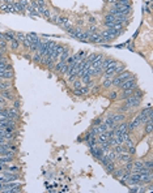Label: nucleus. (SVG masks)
Returning a JSON list of instances; mask_svg holds the SVG:
<instances>
[{"label":"nucleus","mask_w":153,"mask_h":193,"mask_svg":"<svg viewBox=\"0 0 153 193\" xmlns=\"http://www.w3.org/2000/svg\"><path fill=\"white\" fill-rule=\"evenodd\" d=\"M5 171H8V172H18V167H17V166L7 167V170H5Z\"/></svg>","instance_id":"26"},{"label":"nucleus","mask_w":153,"mask_h":193,"mask_svg":"<svg viewBox=\"0 0 153 193\" xmlns=\"http://www.w3.org/2000/svg\"><path fill=\"white\" fill-rule=\"evenodd\" d=\"M41 43H42V41H41V39H37V41H34L32 44H30L29 50L30 51H33V52H37L38 48H39V46H41Z\"/></svg>","instance_id":"10"},{"label":"nucleus","mask_w":153,"mask_h":193,"mask_svg":"<svg viewBox=\"0 0 153 193\" xmlns=\"http://www.w3.org/2000/svg\"><path fill=\"white\" fill-rule=\"evenodd\" d=\"M18 47H20V42H18L17 39H12V41H11V48H12L13 51H16V50H18Z\"/></svg>","instance_id":"19"},{"label":"nucleus","mask_w":153,"mask_h":193,"mask_svg":"<svg viewBox=\"0 0 153 193\" xmlns=\"http://www.w3.org/2000/svg\"><path fill=\"white\" fill-rule=\"evenodd\" d=\"M7 142H8V141L4 138V137L0 136V145H4V144H7Z\"/></svg>","instance_id":"33"},{"label":"nucleus","mask_w":153,"mask_h":193,"mask_svg":"<svg viewBox=\"0 0 153 193\" xmlns=\"http://www.w3.org/2000/svg\"><path fill=\"white\" fill-rule=\"evenodd\" d=\"M8 67H9V65H8V61L5 60L4 58L0 59V68H8Z\"/></svg>","instance_id":"25"},{"label":"nucleus","mask_w":153,"mask_h":193,"mask_svg":"<svg viewBox=\"0 0 153 193\" xmlns=\"http://www.w3.org/2000/svg\"><path fill=\"white\" fill-rule=\"evenodd\" d=\"M130 110H131V108H128L126 105H123V106L121 107V111H123V112H127V111H130Z\"/></svg>","instance_id":"32"},{"label":"nucleus","mask_w":153,"mask_h":193,"mask_svg":"<svg viewBox=\"0 0 153 193\" xmlns=\"http://www.w3.org/2000/svg\"><path fill=\"white\" fill-rule=\"evenodd\" d=\"M111 116H113L115 124H119V123L124 121V115H123V114H115V115H111Z\"/></svg>","instance_id":"13"},{"label":"nucleus","mask_w":153,"mask_h":193,"mask_svg":"<svg viewBox=\"0 0 153 193\" xmlns=\"http://www.w3.org/2000/svg\"><path fill=\"white\" fill-rule=\"evenodd\" d=\"M42 16H44L46 18H50V17H51V12H50L49 9H46V8H44L43 12H42Z\"/></svg>","instance_id":"28"},{"label":"nucleus","mask_w":153,"mask_h":193,"mask_svg":"<svg viewBox=\"0 0 153 193\" xmlns=\"http://www.w3.org/2000/svg\"><path fill=\"white\" fill-rule=\"evenodd\" d=\"M17 107H20V103L16 100V102H15V108H17Z\"/></svg>","instance_id":"35"},{"label":"nucleus","mask_w":153,"mask_h":193,"mask_svg":"<svg viewBox=\"0 0 153 193\" xmlns=\"http://www.w3.org/2000/svg\"><path fill=\"white\" fill-rule=\"evenodd\" d=\"M144 125H145V133L147 135H151L152 133V120H148Z\"/></svg>","instance_id":"20"},{"label":"nucleus","mask_w":153,"mask_h":193,"mask_svg":"<svg viewBox=\"0 0 153 193\" xmlns=\"http://www.w3.org/2000/svg\"><path fill=\"white\" fill-rule=\"evenodd\" d=\"M131 77H132V74H131V72H128V71L123 72V73H119V74H116V76H114L113 85L114 86H121L122 82H124L126 80H128V78H131Z\"/></svg>","instance_id":"1"},{"label":"nucleus","mask_w":153,"mask_h":193,"mask_svg":"<svg viewBox=\"0 0 153 193\" xmlns=\"http://www.w3.org/2000/svg\"><path fill=\"white\" fill-rule=\"evenodd\" d=\"M107 3L110 5H115V4H118V0H107Z\"/></svg>","instance_id":"34"},{"label":"nucleus","mask_w":153,"mask_h":193,"mask_svg":"<svg viewBox=\"0 0 153 193\" xmlns=\"http://www.w3.org/2000/svg\"><path fill=\"white\" fill-rule=\"evenodd\" d=\"M18 179L17 172H8L4 171V174L0 176V183H8V181H15Z\"/></svg>","instance_id":"2"},{"label":"nucleus","mask_w":153,"mask_h":193,"mask_svg":"<svg viewBox=\"0 0 153 193\" xmlns=\"http://www.w3.org/2000/svg\"><path fill=\"white\" fill-rule=\"evenodd\" d=\"M133 97H136V98H139V99H141V97H143V91L141 90H137V91H133V94H132Z\"/></svg>","instance_id":"29"},{"label":"nucleus","mask_w":153,"mask_h":193,"mask_svg":"<svg viewBox=\"0 0 153 193\" xmlns=\"http://www.w3.org/2000/svg\"><path fill=\"white\" fill-rule=\"evenodd\" d=\"M1 11L4 13H11V12H15L13 11V4H9V3H7V4L1 5Z\"/></svg>","instance_id":"12"},{"label":"nucleus","mask_w":153,"mask_h":193,"mask_svg":"<svg viewBox=\"0 0 153 193\" xmlns=\"http://www.w3.org/2000/svg\"><path fill=\"white\" fill-rule=\"evenodd\" d=\"M140 103H141V99H139V98H136V97H128V98H126L124 99V105L127 106L128 108H136V107H139L140 106Z\"/></svg>","instance_id":"3"},{"label":"nucleus","mask_w":153,"mask_h":193,"mask_svg":"<svg viewBox=\"0 0 153 193\" xmlns=\"http://www.w3.org/2000/svg\"><path fill=\"white\" fill-rule=\"evenodd\" d=\"M105 167H106L107 172H110V174H113V171L115 170V164H114V162H109V163L105 164Z\"/></svg>","instance_id":"21"},{"label":"nucleus","mask_w":153,"mask_h":193,"mask_svg":"<svg viewBox=\"0 0 153 193\" xmlns=\"http://www.w3.org/2000/svg\"><path fill=\"white\" fill-rule=\"evenodd\" d=\"M115 63H116V61H114L113 59H105V60H104V63H102V67H104V71H105V69H107V68H109V67H111V65H113V64H115Z\"/></svg>","instance_id":"14"},{"label":"nucleus","mask_w":153,"mask_h":193,"mask_svg":"<svg viewBox=\"0 0 153 193\" xmlns=\"http://www.w3.org/2000/svg\"><path fill=\"white\" fill-rule=\"evenodd\" d=\"M105 157L107 158V161L109 162H114L115 161V158H116V153L114 152V150L113 152H111V150H107V152L105 153Z\"/></svg>","instance_id":"11"},{"label":"nucleus","mask_w":153,"mask_h":193,"mask_svg":"<svg viewBox=\"0 0 153 193\" xmlns=\"http://www.w3.org/2000/svg\"><path fill=\"white\" fill-rule=\"evenodd\" d=\"M0 93H1V95L4 97L5 99H11V100H12V99H15V97L12 95V93H11V91H8L7 89H4V90H1V91H0Z\"/></svg>","instance_id":"16"},{"label":"nucleus","mask_w":153,"mask_h":193,"mask_svg":"<svg viewBox=\"0 0 153 193\" xmlns=\"http://www.w3.org/2000/svg\"><path fill=\"white\" fill-rule=\"evenodd\" d=\"M113 78L114 77H104V88L109 89L110 86H113Z\"/></svg>","instance_id":"15"},{"label":"nucleus","mask_w":153,"mask_h":193,"mask_svg":"<svg viewBox=\"0 0 153 193\" xmlns=\"http://www.w3.org/2000/svg\"><path fill=\"white\" fill-rule=\"evenodd\" d=\"M69 55H71V48L69 47H64L62 51V54H60L59 59H58V61H66L67 59L69 58Z\"/></svg>","instance_id":"5"},{"label":"nucleus","mask_w":153,"mask_h":193,"mask_svg":"<svg viewBox=\"0 0 153 193\" xmlns=\"http://www.w3.org/2000/svg\"><path fill=\"white\" fill-rule=\"evenodd\" d=\"M42 60H43V55H41L39 52H34V56H33V61L34 63H42Z\"/></svg>","instance_id":"17"},{"label":"nucleus","mask_w":153,"mask_h":193,"mask_svg":"<svg viewBox=\"0 0 153 193\" xmlns=\"http://www.w3.org/2000/svg\"><path fill=\"white\" fill-rule=\"evenodd\" d=\"M33 43V41L32 39H30L29 37H27V35H25V38H24V41H22V44H24L25 47H26V48H29L30 47V44Z\"/></svg>","instance_id":"22"},{"label":"nucleus","mask_w":153,"mask_h":193,"mask_svg":"<svg viewBox=\"0 0 153 193\" xmlns=\"http://www.w3.org/2000/svg\"><path fill=\"white\" fill-rule=\"evenodd\" d=\"M116 158L121 161V163H127V162H131V154H126V153H122V154H116Z\"/></svg>","instance_id":"6"},{"label":"nucleus","mask_w":153,"mask_h":193,"mask_svg":"<svg viewBox=\"0 0 153 193\" xmlns=\"http://www.w3.org/2000/svg\"><path fill=\"white\" fill-rule=\"evenodd\" d=\"M101 123H102V117H98V119H96L93 121V125H94V127H97V125H99Z\"/></svg>","instance_id":"30"},{"label":"nucleus","mask_w":153,"mask_h":193,"mask_svg":"<svg viewBox=\"0 0 153 193\" xmlns=\"http://www.w3.org/2000/svg\"><path fill=\"white\" fill-rule=\"evenodd\" d=\"M72 84H73L75 89H79V88H81V86H82V82H81V80H80V78H76V80H75Z\"/></svg>","instance_id":"24"},{"label":"nucleus","mask_w":153,"mask_h":193,"mask_svg":"<svg viewBox=\"0 0 153 193\" xmlns=\"http://www.w3.org/2000/svg\"><path fill=\"white\" fill-rule=\"evenodd\" d=\"M113 174H114V176H116V178H122V175L124 174L123 167H122V168H119V170H114Z\"/></svg>","instance_id":"23"},{"label":"nucleus","mask_w":153,"mask_h":193,"mask_svg":"<svg viewBox=\"0 0 153 193\" xmlns=\"http://www.w3.org/2000/svg\"><path fill=\"white\" fill-rule=\"evenodd\" d=\"M133 94V89H126V90H122V93L118 95V98H121V99H126V98L131 97Z\"/></svg>","instance_id":"8"},{"label":"nucleus","mask_w":153,"mask_h":193,"mask_svg":"<svg viewBox=\"0 0 153 193\" xmlns=\"http://www.w3.org/2000/svg\"><path fill=\"white\" fill-rule=\"evenodd\" d=\"M5 3H9V4H12V3H15V0H4Z\"/></svg>","instance_id":"36"},{"label":"nucleus","mask_w":153,"mask_h":193,"mask_svg":"<svg viewBox=\"0 0 153 193\" xmlns=\"http://www.w3.org/2000/svg\"><path fill=\"white\" fill-rule=\"evenodd\" d=\"M143 163H144V167H145V168H148V170H152L153 168L152 161H147V162H143Z\"/></svg>","instance_id":"27"},{"label":"nucleus","mask_w":153,"mask_h":193,"mask_svg":"<svg viewBox=\"0 0 153 193\" xmlns=\"http://www.w3.org/2000/svg\"><path fill=\"white\" fill-rule=\"evenodd\" d=\"M13 161V157H8V155H3L0 157V163H9V162Z\"/></svg>","instance_id":"18"},{"label":"nucleus","mask_w":153,"mask_h":193,"mask_svg":"<svg viewBox=\"0 0 153 193\" xmlns=\"http://www.w3.org/2000/svg\"><path fill=\"white\" fill-rule=\"evenodd\" d=\"M139 125H141V124H140V120H139V116H136L135 119H133L132 121L128 124V132H131V131L136 129V128H137Z\"/></svg>","instance_id":"7"},{"label":"nucleus","mask_w":153,"mask_h":193,"mask_svg":"<svg viewBox=\"0 0 153 193\" xmlns=\"http://www.w3.org/2000/svg\"><path fill=\"white\" fill-rule=\"evenodd\" d=\"M119 88H121L122 90H126V89H135L136 88V80L132 77L128 78V80H126L124 82H122Z\"/></svg>","instance_id":"4"},{"label":"nucleus","mask_w":153,"mask_h":193,"mask_svg":"<svg viewBox=\"0 0 153 193\" xmlns=\"http://www.w3.org/2000/svg\"><path fill=\"white\" fill-rule=\"evenodd\" d=\"M109 97L111 98V99H116V98H118V93H116V91H111V93L109 94Z\"/></svg>","instance_id":"31"},{"label":"nucleus","mask_w":153,"mask_h":193,"mask_svg":"<svg viewBox=\"0 0 153 193\" xmlns=\"http://www.w3.org/2000/svg\"><path fill=\"white\" fill-rule=\"evenodd\" d=\"M105 124H106L107 128H110V129H115L116 128V124H115V121H114V119H113V116L111 115L105 119Z\"/></svg>","instance_id":"9"}]
</instances>
